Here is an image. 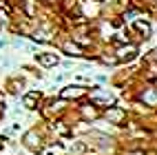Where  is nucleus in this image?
I'll return each instance as SVG.
<instances>
[{
    "instance_id": "1",
    "label": "nucleus",
    "mask_w": 157,
    "mask_h": 155,
    "mask_svg": "<svg viewBox=\"0 0 157 155\" xmlns=\"http://www.w3.org/2000/svg\"><path fill=\"white\" fill-rule=\"evenodd\" d=\"M91 100L95 102V104H111L115 98H113V93H111V91L95 89V91H91Z\"/></svg>"
},
{
    "instance_id": "2",
    "label": "nucleus",
    "mask_w": 157,
    "mask_h": 155,
    "mask_svg": "<svg viewBox=\"0 0 157 155\" xmlns=\"http://www.w3.org/2000/svg\"><path fill=\"white\" fill-rule=\"evenodd\" d=\"M36 60H38L42 67H56L58 62H60V58H58L56 53H38Z\"/></svg>"
},
{
    "instance_id": "3",
    "label": "nucleus",
    "mask_w": 157,
    "mask_h": 155,
    "mask_svg": "<svg viewBox=\"0 0 157 155\" xmlns=\"http://www.w3.org/2000/svg\"><path fill=\"white\" fill-rule=\"evenodd\" d=\"M124 118H126V113H124L122 109H117V107H109V111H106V120H109V122L120 124Z\"/></svg>"
},
{
    "instance_id": "4",
    "label": "nucleus",
    "mask_w": 157,
    "mask_h": 155,
    "mask_svg": "<svg viewBox=\"0 0 157 155\" xmlns=\"http://www.w3.org/2000/svg\"><path fill=\"white\" fill-rule=\"evenodd\" d=\"M86 89L84 87H67L62 91V98H78V95H84Z\"/></svg>"
},
{
    "instance_id": "5",
    "label": "nucleus",
    "mask_w": 157,
    "mask_h": 155,
    "mask_svg": "<svg viewBox=\"0 0 157 155\" xmlns=\"http://www.w3.org/2000/svg\"><path fill=\"white\" fill-rule=\"evenodd\" d=\"M142 100L146 102V104H151V107L157 104V91H155V89H146L144 95H142Z\"/></svg>"
},
{
    "instance_id": "6",
    "label": "nucleus",
    "mask_w": 157,
    "mask_h": 155,
    "mask_svg": "<svg viewBox=\"0 0 157 155\" xmlns=\"http://www.w3.org/2000/svg\"><path fill=\"white\" fill-rule=\"evenodd\" d=\"M62 49H64L69 56H82V49H80L78 45H73V42H67V45L62 47Z\"/></svg>"
},
{
    "instance_id": "7",
    "label": "nucleus",
    "mask_w": 157,
    "mask_h": 155,
    "mask_svg": "<svg viewBox=\"0 0 157 155\" xmlns=\"http://www.w3.org/2000/svg\"><path fill=\"white\" fill-rule=\"evenodd\" d=\"M135 56V47H128V49H120L117 51V60H124V58H126V60H131Z\"/></svg>"
},
{
    "instance_id": "8",
    "label": "nucleus",
    "mask_w": 157,
    "mask_h": 155,
    "mask_svg": "<svg viewBox=\"0 0 157 155\" xmlns=\"http://www.w3.org/2000/svg\"><path fill=\"white\" fill-rule=\"evenodd\" d=\"M36 100H40L38 93H29V95L25 98V107H27V109H36V107H33V104H36Z\"/></svg>"
},
{
    "instance_id": "9",
    "label": "nucleus",
    "mask_w": 157,
    "mask_h": 155,
    "mask_svg": "<svg viewBox=\"0 0 157 155\" xmlns=\"http://www.w3.org/2000/svg\"><path fill=\"white\" fill-rule=\"evenodd\" d=\"M137 29H140V31H144V33H146V38L151 36V27L146 25V22H137Z\"/></svg>"
},
{
    "instance_id": "10",
    "label": "nucleus",
    "mask_w": 157,
    "mask_h": 155,
    "mask_svg": "<svg viewBox=\"0 0 157 155\" xmlns=\"http://www.w3.org/2000/svg\"><path fill=\"white\" fill-rule=\"evenodd\" d=\"M153 58H155V60H157V49H155V51H153Z\"/></svg>"
}]
</instances>
